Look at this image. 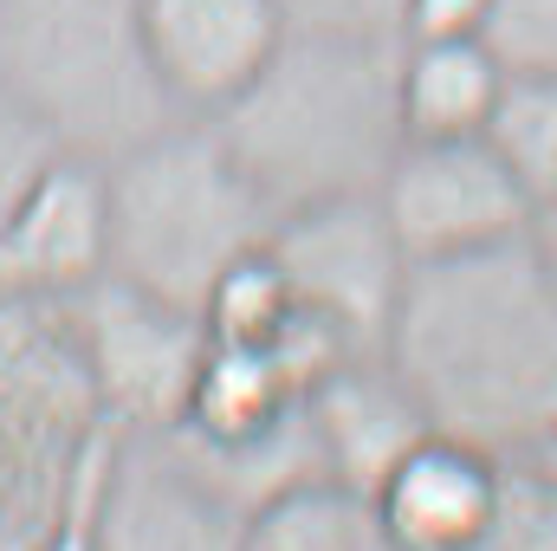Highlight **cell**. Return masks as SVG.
<instances>
[{"label":"cell","mask_w":557,"mask_h":551,"mask_svg":"<svg viewBox=\"0 0 557 551\" xmlns=\"http://www.w3.org/2000/svg\"><path fill=\"white\" fill-rule=\"evenodd\" d=\"M376 208H383L396 247L409 254V267L486 254V247L525 241V228H532L525 188L512 182V169L493 156L486 137H409L376 188Z\"/></svg>","instance_id":"ba28073f"},{"label":"cell","mask_w":557,"mask_h":551,"mask_svg":"<svg viewBox=\"0 0 557 551\" xmlns=\"http://www.w3.org/2000/svg\"><path fill=\"white\" fill-rule=\"evenodd\" d=\"M493 0H403V39H480Z\"/></svg>","instance_id":"7402d4cb"},{"label":"cell","mask_w":557,"mask_h":551,"mask_svg":"<svg viewBox=\"0 0 557 551\" xmlns=\"http://www.w3.org/2000/svg\"><path fill=\"white\" fill-rule=\"evenodd\" d=\"M111 267L104 162L52 156L0 221V298H72Z\"/></svg>","instance_id":"8fae6325"},{"label":"cell","mask_w":557,"mask_h":551,"mask_svg":"<svg viewBox=\"0 0 557 551\" xmlns=\"http://www.w3.org/2000/svg\"><path fill=\"white\" fill-rule=\"evenodd\" d=\"M39 532H46V513H26L20 500L0 493V551H33Z\"/></svg>","instance_id":"603a6c76"},{"label":"cell","mask_w":557,"mask_h":551,"mask_svg":"<svg viewBox=\"0 0 557 551\" xmlns=\"http://www.w3.org/2000/svg\"><path fill=\"white\" fill-rule=\"evenodd\" d=\"M525 241H532L539 267L557 279V201H539V208H532V228H525Z\"/></svg>","instance_id":"cb8c5ba5"},{"label":"cell","mask_w":557,"mask_h":551,"mask_svg":"<svg viewBox=\"0 0 557 551\" xmlns=\"http://www.w3.org/2000/svg\"><path fill=\"white\" fill-rule=\"evenodd\" d=\"M383 357L441 434L525 461L557 415V279L532 241L409 267Z\"/></svg>","instance_id":"6da1fadb"},{"label":"cell","mask_w":557,"mask_h":551,"mask_svg":"<svg viewBox=\"0 0 557 551\" xmlns=\"http://www.w3.org/2000/svg\"><path fill=\"white\" fill-rule=\"evenodd\" d=\"M59 311L85 357L104 428L162 434L188 415L201 357H208V325L195 305H175L117 273H98L72 298H59Z\"/></svg>","instance_id":"8992f818"},{"label":"cell","mask_w":557,"mask_h":551,"mask_svg":"<svg viewBox=\"0 0 557 551\" xmlns=\"http://www.w3.org/2000/svg\"><path fill=\"white\" fill-rule=\"evenodd\" d=\"M98 434L104 415L59 298H0V493L52 519Z\"/></svg>","instance_id":"5b68a950"},{"label":"cell","mask_w":557,"mask_h":551,"mask_svg":"<svg viewBox=\"0 0 557 551\" xmlns=\"http://www.w3.org/2000/svg\"><path fill=\"white\" fill-rule=\"evenodd\" d=\"M247 551H396L370 493L344 480L285 487L247 519Z\"/></svg>","instance_id":"9a60e30c"},{"label":"cell","mask_w":557,"mask_h":551,"mask_svg":"<svg viewBox=\"0 0 557 551\" xmlns=\"http://www.w3.org/2000/svg\"><path fill=\"white\" fill-rule=\"evenodd\" d=\"M143 46L182 118L227 111L285 46V0H137Z\"/></svg>","instance_id":"30bf717a"},{"label":"cell","mask_w":557,"mask_h":551,"mask_svg":"<svg viewBox=\"0 0 557 551\" xmlns=\"http://www.w3.org/2000/svg\"><path fill=\"white\" fill-rule=\"evenodd\" d=\"M480 39L506 72H557V0H493Z\"/></svg>","instance_id":"ac0fdd59"},{"label":"cell","mask_w":557,"mask_h":551,"mask_svg":"<svg viewBox=\"0 0 557 551\" xmlns=\"http://www.w3.org/2000/svg\"><path fill=\"white\" fill-rule=\"evenodd\" d=\"M111 188V267L156 298L195 305L214 279L273 241V201L234 162L208 118H182L104 162Z\"/></svg>","instance_id":"3957f363"},{"label":"cell","mask_w":557,"mask_h":551,"mask_svg":"<svg viewBox=\"0 0 557 551\" xmlns=\"http://www.w3.org/2000/svg\"><path fill=\"white\" fill-rule=\"evenodd\" d=\"M499 91H506V65L486 39H403V65H396L403 137H486Z\"/></svg>","instance_id":"5bb4252c"},{"label":"cell","mask_w":557,"mask_h":551,"mask_svg":"<svg viewBox=\"0 0 557 551\" xmlns=\"http://www.w3.org/2000/svg\"><path fill=\"white\" fill-rule=\"evenodd\" d=\"M512 461L428 428L370 487V506L396 551H480L499 526Z\"/></svg>","instance_id":"7c38bea8"},{"label":"cell","mask_w":557,"mask_h":551,"mask_svg":"<svg viewBox=\"0 0 557 551\" xmlns=\"http://www.w3.org/2000/svg\"><path fill=\"white\" fill-rule=\"evenodd\" d=\"M396 65L403 39L292 26L267 72L208 124L273 201V215L376 195L396 149L409 143Z\"/></svg>","instance_id":"7a4b0ae2"},{"label":"cell","mask_w":557,"mask_h":551,"mask_svg":"<svg viewBox=\"0 0 557 551\" xmlns=\"http://www.w3.org/2000/svg\"><path fill=\"white\" fill-rule=\"evenodd\" d=\"M305 415H311L324 474L357 487V493H370L434 428L421 415L416 390L396 377V364L383 351H363V357H344L337 370H324L305 396Z\"/></svg>","instance_id":"4fadbf2b"},{"label":"cell","mask_w":557,"mask_h":551,"mask_svg":"<svg viewBox=\"0 0 557 551\" xmlns=\"http://www.w3.org/2000/svg\"><path fill=\"white\" fill-rule=\"evenodd\" d=\"M104 448H111V428L91 441V454L78 461L59 513L46 519V532L33 539V551H98V526H91V493H98V467H104Z\"/></svg>","instance_id":"ffe728a7"},{"label":"cell","mask_w":557,"mask_h":551,"mask_svg":"<svg viewBox=\"0 0 557 551\" xmlns=\"http://www.w3.org/2000/svg\"><path fill=\"white\" fill-rule=\"evenodd\" d=\"M273 260L292 298L331 325L350 351H383L403 285H409V254L396 247L376 195L350 201H311L273 221Z\"/></svg>","instance_id":"52a82bcc"},{"label":"cell","mask_w":557,"mask_h":551,"mask_svg":"<svg viewBox=\"0 0 557 551\" xmlns=\"http://www.w3.org/2000/svg\"><path fill=\"white\" fill-rule=\"evenodd\" d=\"M59 156V143L46 137L7 91H0V221L13 215V201L26 195V182Z\"/></svg>","instance_id":"d6986e66"},{"label":"cell","mask_w":557,"mask_h":551,"mask_svg":"<svg viewBox=\"0 0 557 551\" xmlns=\"http://www.w3.org/2000/svg\"><path fill=\"white\" fill-rule=\"evenodd\" d=\"M292 26H331V33H383L403 39V0H285Z\"/></svg>","instance_id":"44dd1931"},{"label":"cell","mask_w":557,"mask_h":551,"mask_svg":"<svg viewBox=\"0 0 557 551\" xmlns=\"http://www.w3.org/2000/svg\"><path fill=\"white\" fill-rule=\"evenodd\" d=\"M486 143L532 208L557 201V72H506V91L486 118Z\"/></svg>","instance_id":"2e32d148"},{"label":"cell","mask_w":557,"mask_h":551,"mask_svg":"<svg viewBox=\"0 0 557 551\" xmlns=\"http://www.w3.org/2000/svg\"><path fill=\"white\" fill-rule=\"evenodd\" d=\"M0 91L65 156L111 162L182 124L137 0H0Z\"/></svg>","instance_id":"277c9868"},{"label":"cell","mask_w":557,"mask_h":551,"mask_svg":"<svg viewBox=\"0 0 557 551\" xmlns=\"http://www.w3.org/2000/svg\"><path fill=\"white\" fill-rule=\"evenodd\" d=\"M519 467H532V474H539V480H545V487L557 493V415H552V428H545V434L532 441V454H525Z\"/></svg>","instance_id":"d4e9b609"},{"label":"cell","mask_w":557,"mask_h":551,"mask_svg":"<svg viewBox=\"0 0 557 551\" xmlns=\"http://www.w3.org/2000/svg\"><path fill=\"white\" fill-rule=\"evenodd\" d=\"M298 318H305V305L292 298L273 247H260L240 267H227L214 279V292L201 298V325H208L214 344H285Z\"/></svg>","instance_id":"e0dca14e"},{"label":"cell","mask_w":557,"mask_h":551,"mask_svg":"<svg viewBox=\"0 0 557 551\" xmlns=\"http://www.w3.org/2000/svg\"><path fill=\"white\" fill-rule=\"evenodd\" d=\"M98 551H247V513L175 448V434H117L91 493Z\"/></svg>","instance_id":"9c48e42d"}]
</instances>
